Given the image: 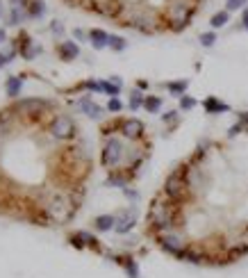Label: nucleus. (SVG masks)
Instances as JSON below:
<instances>
[{
    "label": "nucleus",
    "mask_w": 248,
    "mask_h": 278,
    "mask_svg": "<svg viewBox=\"0 0 248 278\" xmlns=\"http://www.w3.org/2000/svg\"><path fill=\"white\" fill-rule=\"evenodd\" d=\"M150 226L160 233H171L173 226H176V214H173L171 206H164V203H152L150 214H148Z\"/></svg>",
    "instance_id": "obj_1"
},
{
    "label": "nucleus",
    "mask_w": 248,
    "mask_h": 278,
    "mask_svg": "<svg viewBox=\"0 0 248 278\" xmlns=\"http://www.w3.org/2000/svg\"><path fill=\"white\" fill-rule=\"evenodd\" d=\"M192 3H187V0H171V5H168V18H171V28L176 30V32H180L184 25L189 23V18H192Z\"/></svg>",
    "instance_id": "obj_2"
},
{
    "label": "nucleus",
    "mask_w": 248,
    "mask_h": 278,
    "mask_svg": "<svg viewBox=\"0 0 248 278\" xmlns=\"http://www.w3.org/2000/svg\"><path fill=\"white\" fill-rule=\"evenodd\" d=\"M187 190H189V182H187V174H182V169H176L164 182V194L171 201H182Z\"/></svg>",
    "instance_id": "obj_3"
},
{
    "label": "nucleus",
    "mask_w": 248,
    "mask_h": 278,
    "mask_svg": "<svg viewBox=\"0 0 248 278\" xmlns=\"http://www.w3.org/2000/svg\"><path fill=\"white\" fill-rule=\"evenodd\" d=\"M121 160H123V144H121L116 137L107 139V144H105V149H103V164L112 169V166H116Z\"/></svg>",
    "instance_id": "obj_4"
},
{
    "label": "nucleus",
    "mask_w": 248,
    "mask_h": 278,
    "mask_svg": "<svg viewBox=\"0 0 248 278\" xmlns=\"http://www.w3.org/2000/svg\"><path fill=\"white\" fill-rule=\"evenodd\" d=\"M50 135L55 139H71L75 135V123L71 117H55V121L50 123Z\"/></svg>",
    "instance_id": "obj_5"
},
{
    "label": "nucleus",
    "mask_w": 248,
    "mask_h": 278,
    "mask_svg": "<svg viewBox=\"0 0 248 278\" xmlns=\"http://www.w3.org/2000/svg\"><path fill=\"white\" fill-rule=\"evenodd\" d=\"M73 210H75V208H73V203H68L66 198L57 196L55 201H52L50 206H48V214H50L52 219H55L57 224H62V221H66V219L71 217V214H73Z\"/></svg>",
    "instance_id": "obj_6"
},
{
    "label": "nucleus",
    "mask_w": 248,
    "mask_h": 278,
    "mask_svg": "<svg viewBox=\"0 0 248 278\" xmlns=\"http://www.w3.org/2000/svg\"><path fill=\"white\" fill-rule=\"evenodd\" d=\"M157 242H160L162 249L168 251V253H171V255H178V253H180V251L187 249V244H184V239L180 237V235H176V233H173V230H171V233L160 235V239H157Z\"/></svg>",
    "instance_id": "obj_7"
},
{
    "label": "nucleus",
    "mask_w": 248,
    "mask_h": 278,
    "mask_svg": "<svg viewBox=\"0 0 248 278\" xmlns=\"http://www.w3.org/2000/svg\"><path fill=\"white\" fill-rule=\"evenodd\" d=\"M135 224H137V210L135 208L123 210L121 214H116V226H114V230L119 235H125V233H130V230L135 228Z\"/></svg>",
    "instance_id": "obj_8"
},
{
    "label": "nucleus",
    "mask_w": 248,
    "mask_h": 278,
    "mask_svg": "<svg viewBox=\"0 0 248 278\" xmlns=\"http://www.w3.org/2000/svg\"><path fill=\"white\" fill-rule=\"evenodd\" d=\"M121 135H125L128 139H139L144 135V123L139 119H128L121 123Z\"/></svg>",
    "instance_id": "obj_9"
},
{
    "label": "nucleus",
    "mask_w": 248,
    "mask_h": 278,
    "mask_svg": "<svg viewBox=\"0 0 248 278\" xmlns=\"http://www.w3.org/2000/svg\"><path fill=\"white\" fill-rule=\"evenodd\" d=\"M57 52H60V57L64 62H71V60H75V57L80 55V48H78V44H73V41H62Z\"/></svg>",
    "instance_id": "obj_10"
},
{
    "label": "nucleus",
    "mask_w": 248,
    "mask_h": 278,
    "mask_svg": "<svg viewBox=\"0 0 248 278\" xmlns=\"http://www.w3.org/2000/svg\"><path fill=\"white\" fill-rule=\"evenodd\" d=\"M46 107H48V103L39 101V98H30V101L18 103V109L23 114H36V112H41V109H46Z\"/></svg>",
    "instance_id": "obj_11"
},
{
    "label": "nucleus",
    "mask_w": 248,
    "mask_h": 278,
    "mask_svg": "<svg viewBox=\"0 0 248 278\" xmlns=\"http://www.w3.org/2000/svg\"><path fill=\"white\" fill-rule=\"evenodd\" d=\"M203 107H205V112L207 114H221V112H228V105L225 103H221L219 98H214V96H209V98H205L203 101Z\"/></svg>",
    "instance_id": "obj_12"
},
{
    "label": "nucleus",
    "mask_w": 248,
    "mask_h": 278,
    "mask_svg": "<svg viewBox=\"0 0 248 278\" xmlns=\"http://www.w3.org/2000/svg\"><path fill=\"white\" fill-rule=\"evenodd\" d=\"M78 107L82 109L87 117H91V119H100V114H103V109L98 107L96 103L91 101V98H80V103H78Z\"/></svg>",
    "instance_id": "obj_13"
},
{
    "label": "nucleus",
    "mask_w": 248,
    "mask_h": 278,
    "mask_svg": "<svg viewBox=\"0 0 248 278\" xmlns=\"http://www.w3.org/2000/svg\"><path fill=\"white\" fill-rule=\"evenodd\" d=\"M93 226H96V230H100V233H107V230H112L116 226V217L114 214H100V217L93 219Z\"/></svg>",
    "instance_id": "obj_14"
},
{
    "label": "nucleus",
    "mask_w": 248,
    "mask_h": 278,
    "mask_svg": "<svg viewBox=\"0 0 248 278\" xmlns=\"http://www.w3.org/2000/svg\"><path fill=\"white\" fill-rule=\"evenodd\" d=\"M89 39H91V46L96 50L105 48V46H109V34L103 32V30H91V32H89Z\"/></svg>",
    "instance_id": "obj_15"
},
{
    "label": "nucleus",
    "mask_w": 248,
    "mask_h": 278,
    "mask_svg": "<svg viewBox=\"0 0 248 278\" xmlns=\"http://www.w3.org/2000/svg\"><path fill=\"white\" fill-rule=\"evenodd\" d=\"M178 260H184V262H192V265H203L205 262V255L203 253H198V251H194V249H184L180 251V253L176 255Z\"/></svg>",
    "instance_id": "obj_16"
},
{
    "label": "nucleus",
    "mask_w": 248,
    "mask_h": 278,
    "mask_svg": "<svg viewBox=\"0 0 248 278\" xmlns=\"http://www.w3.org/2000/svg\"><path fill=\"white\" fill-rule=\"evenodd\" d=\"M121 78H109V82H103V91L105 94H109L112 98H116L119 96V91H121Z\"/></svg>",
    "instance_id": "obj_17"
},
{
    "label": "nucleus",
    "mask_w": 248,
    "mask_h": 278,
    "mask_svg": "<svg viewBox=\"0 0 248 278\" xmlns=\"http://www.w3.org/2000/svg\"><path fill=\"white\" fill-rule=\"evenodd\" d=\"M21 87H23V80H21V78H9L7 80V96L16 98L21 94Z\"/></svg>",
    "instance_id": "obj_18"
},
{
    "label": "nucleus",
    "mask_w": 248,
    "mask_h": 278,
    "mask_svg": "<svg viewBox=\"0 0 248 278\" xmlns=\"http://www.w3.org/2000/svg\"><path fill=\"white\" fill-rule=\"evenodd\" d=\"M228 21H230V14L228 12H216L214 16H212V21H209V25H212L214 30H219V28H223Z\"/></svg>",
    "instance_id": "obj_19"
},
{
    "label": "nucleus",
    "mask_w": 248,
    "mask_h": 278,
    "mask_svg": "<svg viewBox=\"0 0 248 278\" xmlns=\"http://www.w3.org/2000/svg\"><path fill=\"white\" fill-rule=\"evenodd\" d=\"M121 265H123V269H125V274H128V278H139V267H137V262L132 258H125Z\"/></svg>",
    "instance_id": "obj_20"
},
{
    "label": "nucleus",
    "mask_w": 248,
    "mask_h": 278,
    "mask_svg": "<svg viewBox=\"0 0 248 278\" xmlns=\"http://www.w3.org/2000/svg\"><path fill=\"white\" fill-rule=\"evenodd\" d=\"M144 101H146V96H141L139 89H132V91H130V109L144 107Z\"/></svg>",
    "instance_id": "obj_21"
},
{
    "label": "nucleus",
    "mask_w": 248,
    "mask_h": 278,
    "mask_svg": "<svg viewBox=\"0 0 248 278\" xmlns=\"http://www.w3.org/2000/svg\"><path fill=\"white\" fill-rule=\"evenodd\" d=\"M160 107H162V98L160 96H146L144 109H148V112H160Z\"/></svg>",
    "instance_id": "obj_22"
},
{
    "label": "nucleus",
    "mask_w": 248,
    "mask_h": 278,
    "mask_svg": "<svg viewBox=\"0 0 248 278\" xmlns=\"http://www.w3.org/2000/svg\"><path fill=\"white\" fill-rule=\"evenodd\" d=\"M107 187H128V176H121V174H112L107 178Z\"/></svg>",
    "instance_id": "obj_23"
},
{
    "label": "nucleus",
    "mask_w": 248,
    "mask_h": 278,
    "mask_svg": "<svg viewBox=\"0 0 248 278\" xmlns=\"http://www.w3.org/2000/svg\"><path fill=\"white\" fill-rule=\"evenodd\" d=\"M189 87V80H178V82H168L166 89L171 94H178V96H184V89Z\"/></svg>",
    "instance_id": "obj_24"
},
{
    "label": "nucleus",
    "mask_w": 248,
    "mask_h": 278,
    "mask_svg": "<svg viewBox=\"0 0 248 278\" xmlns=\"http://www.w3.org/2000/svg\"><path fill=\"white\" fill-rule=\"evenodd\" d=\"M109 46H112V50L121 52V50H125V46H128V41H125L123 36H116V34H112V36H109Z\"/></svg>",
    "instance_id": "obj_25"
},
{
    "label": "nucleus",
    "mask_w": 248,
    "mask_h": 278,
    "mask_svg": "<svg viewBox=\"0 0 248 278\" xmlns=\"http://www.w3.org/2000/svg\"><path fill=\"white\" fill-rule=\"evenodd\" d=\"M246 253H248V244L235 246V249H230V253H228V260H237V258H241V255H246Z\"/></svg>",
    "instance_id": "obj_26"
},
{
    "label": "nucleus",
    "mask_w": 248,
    "mask_h": 278,
    "mask_svg": "<svg viewBox=\"0 0 248 278\" xmlns=\"http://www.w3.org/2000/svg\"><path fill=\"white\" fill-rule=\"evenodd\" d=\"M214 41H216V34L214 32H203V34H200V44H203L205 48L214 46Z\"/></svg>",
    "instance_id": "obj_27"
},
{
    "label": "nucleus",
    "mask_w": 248,
    "mask_h": 278,
    "mask_svg": "<svg viewBox=\"0 0 248 278\" xmlns=\"http://www.w3.org/2000/svg\"><path fill=\"white\" fill-rule=\"evenodd\" d=\"M180 107L182 109H192V107H196V98H192V96H180Z\"/></svg>",
    "instance_id": "obj_28"
},
{
    "label": "nucleus",
    "mask_w": 248,
    "mask_h": 278,
    "mask_svg": "<svg viewBox=\"0 0 248 278\" xmlns=\"http://www.w3.org/2000/svg\"><path fill=\"white\" fill-rule=\"evenodd\" d=\"M244 5H246V0H228L225 7H228V12H237V9H241Z\"/></svg>",
    "instance_id": "obj_29"
},
{
    "label": "nucleus",
    "mask_w": 248,
    "mask_h": 278,
    "mask_svg": "<svg viewBox=\"0 0 248 278\" xmlns=\"http://www.w3.org/2000/svg\"><path fill=\"white\" fill-rule=\"evenodd\" d=\"M107 109H109V112H121V109H123V105H121L119 98H109Z\"/></svg>",
    "instance_id": "obj_30"
},
{
    "label": "nucleus",
    "mask_w": 248,
    "mask_h": 278,
    "mask_svg": "<svg viewBox=\"0 0 248 278\" xmlns=\"http://www.w3.org/2000/svg\"><path fill=\"white\" fill-rule=\"evenodd\" d=\"M44 12H46V7H44V3L39 0V3L32 5V12H30V14H32V16H44Z\"/></svg>",
    "instance_id": "obj_31"
},
{
    "label": "nucleus",
    "mask_w": 248,
    "mask_h": 278,
    "mask_svg": "<svg viewBox=\"0 0 248 278\" xmlns=\"http://www.w3.org/2000/svg\"><path fill=\"white\" fill-rule=\"evenodd\" d=\"M162 119H164V123H176L178 121V112H166Z\"/></svg>",
    "instance_id": "obj_32"
},
{
    "label": "nucleus",
    "mask_w": 248,
    "mask_h": 278,
    "mask_svg": "<svg viewBox=\"0 0 248 278\" xmlns=\"http://www.w3.org/2000/svg\"><path fill=\"white\" fill-rule=\"evenodd\" d=\"M84 87L91 91H103V82H84Z\"/></svg>",
    "instance_id": "obj_33"
},
{
    "label": "nucleus",
    "mask_w": 248,
    "mask_h": 278,
    "mask_svg": "<svg viewBox=\"0 0 248 278\" xmlns=\"http://www.w3.org/2000/svg\"><path fill=\"white\" fill-rule=\"evenodd\" d=\"M241 130H244V123L239 121V123H237V125H232V128L228 130V135H230V137H235V135H239Z\"/></svg>",
    "instance_id": "obj_34"
},
{
    "label": "nucleus",
    "mask_w": 248,
    "mask_h": 278,
    "mask_svg": "<svg viewBox=\"0 0 248 278\" xmlns=\"http://www.w3.org/2000/svg\"><path fill=\"white\" fill-rule=\"evenodd\" d=\"M52 32H55V34H64V28H62L60 21H55V23H52Z\"/></svg>",
    "instance_id": "obj_35"
},
{
    "label": "nucleus",
    "mask_w": 248,
    "mask_h": 278,
    "mask_svg": "<svg viewBox=\"0 0 248 278\" xmlns=\"http://www.w3.org/2000/svg\"><path fill=\"white\" fill-rule=\"evenodd\" d=\"M241 25L248 30V9H244V14H241Z\"/></svg>",
    "instance_id": "obj_36"
},
{
    "label": "nucleus",
    "mask_w": 248,
    "mask_h": 278,
    "mask_svg": "<svg viewBox=\"0 0 248 278\" xmlns=\"http://www.w3.org/2000/svg\"><path fill=\"white\" fill-rule=\"evenodd\" d=\"M21 18H23V16H21V14H18V9L14 7V14H12V23H18Z\"/></svg>",
    "instance_id": "obj_37"
},
{
    "label": "nucleus",
    "mask_w": 248,
    "mask_h": 278,
    "mask_svg": "<svg viewBox=\"0 0 248 278\" xmlns=\"http://www.w3.org/2000/svg\"><path fill=\"white\" fill-rule=\"evenodd\" d=\"M239 121L244 123V125L248 123V112H241V114H239Z\"/></svg>",
    "instance_id": "obj_38"
},
{
    "label": "nucleus",
    "mask_w": 248,
    "mask_h": 278,
    "mask_svg": "<svg viewBox=\"0 0 248 278\" xmlns=\"http://www.w3.org/2000/svg\"><path fill=\"white\" fill-rule=\"evenodd\" d=\"M7 60H9V55H0V66L7 64Z\"/></svg>",
    "instance_id": "obj_39"
},
{
    "label": "nucleus",
    "mask_w": 248,
    "mask_h": 278,
    "mask_svg": "<svg viewBox=\"0 0 248 278\" xmlns=\"http://www.w3.org/2000/svg\"><path fill=\"white\" fill-rule=\"evenodd\" d=\"M75 36L82 41V39H84V32H82V30H75Z\"/></svg>",
    "instance_id": "obj_40"
},
{
    "label": "nucleus",
    "mask_w": 248,
    "mask_h": 278,
    "mask_svg": "<svg viewBox=\"0 0 248 278\" xmlns=\"http://www.w3.org/2000/svg\"><path fill=\"white\" fill-rule=\"evenodd\" d=\"M5 39V32H3V30H0V41H3Z\"/></svg>",
    "instance_id": "obj_41"
},
{
    "label": "nucleus",
    "mask_w": 248,
    "mask_h": 278,
    "mask_svg": "<svg viewBox=\"0 0 248 278\" xmlns=\"http://www.w3.org/2000/svg\"><path fill=\"white\" fill-rule=\"evenodd\" d=\"M12 3H18V0H12Z\"/></svg>",
    "instance_id": "obj_42"
},
{
    "label": "nucleus",
    "mask_w": 248,
    "mask_h": 278,
    "mask_svg": "<svg viewBox=\"0 0 248 278\" xmlns=\"http://www.w3.org/2000/svg\"><path fill=\"white\" fill-rule=\"evenodd\" d=\"M0 14H3V9H0Z\"/></svg>",
    "instance_id": "obj_43"
}]
</instances>
